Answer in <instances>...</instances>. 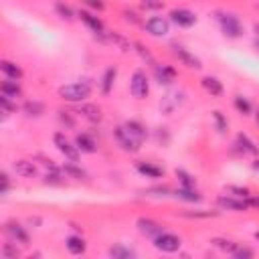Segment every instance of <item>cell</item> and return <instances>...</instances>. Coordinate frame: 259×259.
Listing matches in <instances>:
<instances>
[{
  "instance_id": "27",
  "label": "cell",
  "mask_w": 259,
  "mask_h": 259,
  "mask_svg": "<svg viewBox=\"0 0 259 259\" xmlns=\"http://www.w3.org/2000/svg\"><path fill=\"white\" fill-rule=\"evenodd\" d=\"M123 125H125V127H127V130H130V132H132V134H134V136L138 138V140H142V142L146 140V136H148V134H146V127H144V125H142L140 121L132 119V121H125Z\"/></svg>"
},
{
  "instance_id": "10",
  "label": "cell",
  "mask_w": 259,
  "mask_h": 259,
  "mask_svg": "<svg viewBox=\"0 0 259 259\" xmlns=\"http://www.w3.org/2000/svg\"><path fill=\"white\" fill-rule=\"evenodd\" d=\"M154 75H156V81L160 85H170L178 77L176 69L170 65H154Z\"/></svg>"
},
{
  "instance_id": "44",
  "label": "cell",
  "mask_w": 259,
  "mask_h": 259,
  "mask_svg": "<svg viewBox=\"0 0 259 259\" xmlns=\"http://www.w3.org/2000/svg\"><path fill=\"white\" fill-rule=\"evenodd\" d=\"M247 206L249 208H259V196H247Z\"/></svg>"
},
{
  "instance_id": "7",
  "label": "cell",
  "mask_w": 259,
  "mask_h": 259,
  "mask_svg": "<svg viewBox=\"0 0 259 259\" xmlns=\"http://www.w3.org/2000/svg\"><path fill=\"white\" fill-rule=\"evenodd\" d=\"M144 28H146L152 36H164V34L170 32V22H168L166 18H162V16H152V18H148V20L144 22Z\"/></svg>"
},
{
  "instance_id": "46",
  "label": "cell",
  "mask_w": 259,
  "mask_h": 259,
  "mask_svg": "<svg viewBox=\"0 0 259 259\" xmlns=\"http://www.w3.org/2000/svg\"><path fill=\"white\" fill-rule=\"evenodd\" d=\"M255 239H257V241H259V231H257V233H255Z\"/></svg>"
},
{
  "instance_id": "1",
  "label": "cell",
  "mask_w": 259,
  "mask_h": 259,
  "mask_svg": "<svg viewBox=\"0 0 259 259\" xmlns=\"http://www.w3.org/2000/svg\"><path fill=\"white\" fill-rule=\"evenodd\" d=\"M59 97L63 101L69 103H81L91 95V83L89 81H77V83H69V85H61L59 87Z\"/></svg>"
},
{
  "instance_id": "8",
  "label": "cell",
  "mask_w": 259,
  "mask_h": 259,
  "mask_svg": "<svg viewBox=\"0 0 259 259\" xmlns=\"http://www.w3.org/2000/svg\"><path fill=\"white\" fill-rule=\"evenodd\" d=\"M170 20L176 24V26H182V28H188L196 22V14L186 10V8H174L170 10Z\"/></svg>"
},
{
  "instance_id": "31",
  "label": "cell",
  "mask_w": 259,
  "mask_h": 259,
  "mask_svg": "<svg viewBox=\"0 0 259 259\" xmlns=\"http://www.w3.org/2000/svg\"><path fill=\"white\" fill-rule=\"evenodd\" d=\"M235 107H237V111L243 113V115H249V113H251V103H249L243 95H235Z\"/></svg>"
},
{
  "instance_id": "38",
  "label": "cell",
  "mask_w": 259,
  "mask_h": 259,
  "mask_svg": "<svg viewBox=\"0 0 259 259\" xmlns=\"http://www.w3.org/2000/svg\"><path fill=\"white\" fill-rule=\"evenodd\" d=\"M227 190H229V192H233L235 196H241V198H247V196H251L249 188H245V186H227Z\"/></svg>"
},
{
  "instance_id": "4",
  "label": "cell",
  "mask_w": 259,
  "mask_h": 259,
  "mask_svg": "<svg viewBox=\"0 0 259 259\" xmlns=\"http://www.w3.org/2000/svg\"><path fill=\"white\" fill-rule=\"evenodd\" d=\"M113 136H115L117 144L121 146V150H125V152H138V150H140V146H142V140H138V138H136V136H134L125 125L115 127Z\"/></svg>"
},
{
  "instance_id": "24",
  "label": "cell",
  "mask_w": 259,
  "mask_h": 259,
  "mask_svg": "<svg viewBox=\"0 0 259 259\" xmlns=\"http://www.w3.org/2000/svg\"><path fill=\"white\" fill-rule=\"evenodd\" d=\"M65 245H67L69 253H73V255H81V253H85V249H87L85 241H83L81 237H75V235H73V237H67Z\"/></svg>"
},
{
  "instance_id": "39",
  "label": "cell",
  "mask_w": 259,
  "mask_h": 259,
  "mask_svg": "<svg viewBox=\"0 0 259 259\" xmlns=\"http://www.w3.org/2000/svg\"><path fill=\"white\" fill-rule=\"evenodd\" d=\"M184 217L188 219H208V217H217V212H210V210H194V212H182Z\"/></svg>"
},
{
  "instance_id": "16",
  "label": "cell",
  "mask_w": 259,
  "mask_h": 259,
  "mask_svg": "<svg viewBox=\"0 0 259 259\" xmlns=\"http://www.w3.org/2000/svg\"><path fill=\"white\" fill-rule=\"evenodd\" d=\"M75 146L79 148V152H85V154H93L97 150V144L89 134H77L75 136Z\"/></svg>"
},
{
  "instance_id": "21",
  "label": "cell",
  "mask_w": 259,
  "mask_h": 259,
  "mask_svg": "<svg viewBox=\"0 0 259 259\" xmlns=\"http://www.w3.org/2000/svg\"><path fill=\"white\" fill-rule=\"evenodd\" d=\"M0 69H2V73H4L8 79H16V81L22 79V69H20L16 63H12V61H2V63H0Z\"/></svg>"
},
{
  "instance_id": "36",
  "label": "cell",
  "mask_w": 259,
  "mask_h": 259,
  "mask_svg": "<svg viewBox=\"0 0 259 259\" xmlns=\"http://www.w3.org/2000/svg\"><path fill=\"white\" fill-rule=\"evenodd\" d=\"M18 255H20V251L16 247H12L10 243H4V247H2V257L4 259H16Z\"/></svg>"
},
{
  "instance_id": "34",
  "label": "cell",
  "mask_w": 259,
  "mask_h": 259,
  "mask_svg": "<svg viewBox=\"0 0 259 259\" xmlns=\"http://www.w3.org/2000/svg\"><path fill=\"white\" fill-rule=\"evenodd\" d=\"M63 172H65V174H69L71 178H77V180L85 178V172H83L81 168H77L75 164H65V166H63Z\"/></svg>"
},
{
  "instance_id": "35",
  "label": "cell",
  "mask_w": 259,
  "mask_h": 259,
  "mask_svg": "<svg viewBox=\"0 0 259 259\" xmlns=\"http://www.w3.org/2000/svg\"><path fill=\"white\" fill-rule=\"evenodd\" d=\"M55 8H57V12H59V16H61V18H65V20H71V18H73V10H71L67 4L57 2V4H55Z\"/></svg>"
},
{
  "instance_id": "28",
  "label": "cell",
  "mask_w": 259,
  "mask_h": 259,
  "mask_svg": "<svg viewBox=\"0 0 259 259\" xmlns=\"http://www.w3.org/2000/svg\"><path fill=\"white\" fill-rule=\"evenodd\" d=\"M176 178H178V182H180L184 188H194V186H196V178H194L192 174H188L186 170H178V168H176Z\"/></svg>"
},
{
  "instance_id": "2",
  "label": "cell",
  "mask_w": 259,
  "mask_h": 259,
  "mask_svg": "<svg viewBox=\"0 0 259 259\" xmlns=\"http://www.w3.org/2000/svg\"><path fill=\"white\" fill-rule=\"evenodd\" d=\"M219 24H221V30L225 36L229 38H239L243 34V24L239 22V18L231 12H219Z\"/></svg>"
},
{
  "instance_id": "30",
  "label": "cell",
  "mask_w": 259,
  "mask_h": 259,
  "mask_svg": "<svg viewBox=\"0 0 259 259\" xmlns=\"http://www.w3.org/2000/svg\"><path fill=\"white\" fill-rule=\"evenodd\" d=\"M214 247H219V249H223V251H227V253H233L239 245L235 243V241H229V239H212L210 241Z\"/></svg>"
},
{
  "instance_id": "47",
  "label": "cell",
  "mask_w": 259,
  "mask_h": 259,
  "mask_svg": "<svg viewBox=\"0 0 259 259\" xmlns=\"http://www.w3.org/2000/svg\"><path fill=\"white\" fill-rule=\"evenodd\" d=\"M257 123H259V111H257Z\"/></svg>"
},
{
  "instance_id": "45",
  "label": "cell",
  "mask_w": 259,
  "mask_h": 259,
  "mask_svg": "<svg viewBox=\"0 0 259 259\" xmlns=\"http://www.w3.org/2000/svg\"><path fill=\"white\" fill-rule=\"evenodd\" d=\"M123 16H125L127 20H132V22H138V16H136V12H127V10H123Z\"/></svg>"
},
{
  "instance_id": "40",
  "label": "cell",
  "mask_w": 259,
  "mask_h": 259,
  "mask_svg": "<svg viewBox=\"0 0 259 259\" xmlns=\"http://www.w3.org/2000/svg\"><path fill=\"white\" fill-rule=\"evenodd\" d=\"M164 6V2L162 0H144L142 2V8H146V10H158V8H162Z\"/></svg>"
},
{
  "instance_id": "33",
  "label": "cell",
  "mask_w": 259,
  "mask_h": 259,
  "mask_svg": "<svg viewBox=\"0 0 259 259\" xmlns=\"http://www.w3.org/2000/svg\"><path fill=\"white\" fill-rule=\"evenodd\" d=\"M109 255H111V257L130 259V257H134L136 253H134V251H130V249H125V247H121V245H117V247H111V249H109Z\"/></svg>"
},
{
  "instance_id": "32",
  "label": "cell",
  "mask_w": 259,
  "mask_h": 259,
  "mask_svg": "<svg viewBox=\"0 0 259 259\" xmlns=\"http://www.w3.org/2000/svg\"><path fill=\"white\" fill-rule=\"evenodd\" d=\"M212 119H214V123H217V130H219L221 134H225L227 127H229V121L225 119V115H223L219 109H214V111H212Z\"/></svg>"
},
{
  "instance_id": "19",
  "label": "cell",
  "mask_w": 259,
  "mask_h": 259,
  "mask_svg": "<svg viewBox=\"0 0 259 259\" xmlns=\"http://www.w3.org/2000/svg\"><path fill=\"white\" fill-rule=\"evenodd\" d=\"M202 87L206 93H210L212 97H221L223 95V83L217 77H204L202 79Z\"/></svg>"
},
{
  "instance_id": "13",
  "label": "cell",
  "mask_w": 259,
  "mask_h": 259,
  "mask_svg": "<svg viewBox=\"0 0 259 259\" xmlns=\"http://www.w3.org/2000/svg\"><path fill=\"white\" fill-rule=\"evenodd\" d=\"M4 231H6V235H8L10 241H16L20 245H28V235H26V231L18 223H6L4 225Z\"/></svg>"
},
{
  "instance_id": "12",
  "label": "cell",
  "mask_w": 259,
  "mask_h": 259,
  "mask_svg": "<svg viewBox=\"0 0 259 259\" xmlns=\"http://www.w3.org/2000/svg\"><path fill=\"white\" fill-rule=\"evenodd\" d=\"M182 97H184V93H178V91H170V93H166V95L162 97V101H160V109H162L164 113H172L174 109L180 107Z\"/></svg>"
},
{
  "instance_id": "18",
  "label": "cell",
  "mask_w": 259,
  "mask_h": 259,
  "mask_svg": "<svg viewBox=\"0 0 259 259\" xmlns=\"http://www.w3.org/2000/svg\"><path fill=\"white\" fill-rule=\"evenodd\" d=\"M79 113L85 117V119H89L91 123H97V121H101V109H99V105H93V103H85V105H81L79 107Z\"/></svg>"
},
{
  "instance_id": "26",
  "label": "cell",
  "mask_w": 259,
  "mask_h": 259,
  "mask_svg": "<svg viewBox=\"0 0 259 259\" xmlns=\"http://www.w3.org/2000/svg\"><path fill=\"white\" fill-rule=\"evenodd\" d=\"M174 196H178L182 200H188V202H200L202 200V194H198L194 188H184V186H180L178 190H174Z\"/></svg>"
},
{
  "instance_id": "29",
  "label": "cell",
  "mask_w": 259,
  "mask_h": 259,
  "mask_svg": "<svg viewBox=\"0 0 259 259\" xmlns=\"http://www.w3.org/2000/svg\"><path fill=\"white\" fill-rule=\"evenodd\" d=\"M22 109H24V113L30 115V117H38V115L45 111L42 103H38V101H26V103L22 105Z\"/></svg>"
},
{
  "instance_id": "11",
  "label": "cell",
  "mask_w": 259,
  "mask_h": 259,
  "mask_svg": "<svg viewBox=\"0 0 259 259\" xmlns=\"http://www.w3.org/2000/svg\"><path fill=\"white\" fill-rule=\"evenodd\" d=\"M217 206L225 208V210H233V212H245L249 208L247 200H239V198H231V196H219L217 198Z\"/></svg>"
},
{
  "instance_id": "22",
  "label": "cell",
  "mask_w": 259,
  "mask_h": 259,
  "mask_svg": "<svg viewBox=\"0 0 259 259\" xmlns=\"http://www.w3.org/2000/svg\"><path fill=\"white\" fill-rule=\"evenodd\" d=\"M0 93L6 97H18L20 95V83L16 79L6 77V81H2V85H0Z\"/></svg>"
},
{
  "instance_id": "6",
  "label": "cell",
  "mask_w": 259,
  "mask_h": 259,
  "mask_svg": "<svg viewBox=\"0 0 259 259\" xmlns=\"http://www.w3.org/2000/svg\"><path fill=\"white\" fill-rule=\"evenodd\" d=\"M53 142H55L57 150H59L67 160H71V162H77V160H79V148H77V146H73V144L65 138V134L57 132V134L53 136Z\"/></svg>"
},
{
  "instance_id": "15",
  "label": "cell",
  "mask_w": 259,
  "mask_h": 259,
  "mask_svg": "<svg viewBox=\"0 0 259 259\" xmlns=\"http://www.w3.org/2000/svg\"><path fill=\"white\" fill-rule=\"evenodd\" d=\"M136 170L146 178H162L164 176V170L152 162H136Z\"/></svg>"
},
{
  "instance_id": "14",
  "label": "cell",
  "mask_w": 259,
  "mask_h": 259,
  "mask_svg": "<svg viewBox=\"0 0 259 259\" xmlns=\"http://www.w3.org/2000/svg\"><path fill=\"white\" fill-rule=\"evenodd\" d=\"M138 229H140V233H144L146 237H158L164 229H162V225L160 223H156V221H152V219H140L138 221Z\"/></svg>"
},
{
  "instance_id": "3",
  "label": "cell",
  "mask_w": 259,
  "mask_h": 259,
  "mask_svg": "<svg viewBox=\"0 0 259 259\" xmlns=\"http://www.w3.org/2000/svg\"><path fill=\"white\" fill-rule=\"evenodd\" d=\"M130 93H132L136 99H146V97H148V93H150V83H148L146 71L136 69V71L132 73V79H130Z\"/></svg>"
},
{
  "instance_id": "37",
  "label": "cell",
  "mask_w": 259,
  "mask_h": 259,
  "mask_svg": "<svg viewBox=\"0 0 259 259\" xmlns=\"http://www.w3.org/2000/svg\"><path fill=\"white\" fill-rule=\"evenodd\" d=\"M10 99H12V97H6V95H2V97H0V107H2L6 113L16 111V103H12Z\"/></svg>"
},
{
  "instance_id": "9",
  "label": "cell",
  "mask_w": 259,
  "mask_h": 259,
  "mask_svg": "<svg viewBox=\"0 0 259 259\" xmlns=\"http://www.w3.org/2000/svg\"><path fill=\"white\" fill-rule=\"evenodd\" d=\"M172 53H174V57L182 63V65H186L188 69H200L202 65H200V61L194 57V55H190L184 47H180V45H172Z\"/></svg>"
},
{
  "instance_id": "25",
  "label": "cell",
  "mask_w": 259,
  "mask_h": 259,
  "mask_svg": "<svg viewBox=\"0 0 259 259\" xmlns=\"http://www.w3.org/2000/svg\"><path fill=\"white\" fill-rule=\"evenodd\" d=\"M115 77H117V69H115V67H109V69L103 73V77H101V93H105V95H107V93L111 91Z\"/></svg>"
},
{
  "instance_id": "17",
  "label": "cell",
  "mask_w": 259,
  "mask_h": 259,
  "mask_svg": "<svg viewBox=\"0 0 259 259\" xmlns=\"http://www.w3.org/2000/svg\"><path fill=\"white\" fill-rule=\"evenodd\" d=\"M79 18H81L93 32H103V22H101V18H97L93 12H89V10H79Z\"/></svg>"
},
{
  "instance_id": "5",
  "label": "cell",
  "mask_w": 259,
  "mask_h": 259,
  "mask_svg": "<svg viewBox=\"0 0 259 259\" xmlns=\"http://www.w3.org/2000/svg\"><path fill=\"white\" fill-rule=\"evenodd\" d=\"M180 237H176V235H172V233H160L158 237H154V247L158 249V251H162V253H176L178 249H180Z\"/></svg>"
},
{
  "instance_id": "41",
  "label": "cell",
  "mask_w": 259,
  "mask_h": 259,
  "mask_svg": "<svg viewBox=\"0 0 259 259\" xmlns=\"http://www.w3.org/2000/svg\"><path fill=\"white\" fill-rule=\"evenodd\" d=\"M233 255H235V257H253V251L247 249V247H237V249L233 251Z\"/></svg>"
},
{
  "instance_id": "20",
  "label": "cell",
  "mask_w": 259,
  "mask_h": 259,
  "mask_svg": "<svg viewBox=\"0 0 259 259\" xmlns=\"http://www.w3.org/2000/svg\"><path fill=\"white\" fill-rule=\"evenodd\" d=\"M243 154H259V148L255 146V142H251L245 134H237V144H235Z\"/></svg>"
},
{
  "instance_id": "23",
  "label": "cell",
  "mask_w": 259,
  "mask_h": 259,
  "mask_svg": "<svg viewBox=\"0 0 259 259\" xmlns=\"http://www.w3.org/2000/svg\"><path fill=\"white\" fill-rule=\"evenodd\" d=\"M14 170H16V174L22 176V178H30V176L36 174L34 164L28 162V160H16V162H14Z\"/></svg>"
},
{
  "instance_id": "43",
  "label": "cell",
  "mask_w": 259,
  "mask_h": 259,
  "mask_svg": "<svg viewBox=\"0 0 259 259\" xmlns=\"http://www.w3.org/2000/svg\"><path fill=\"white\" fill-rule=\"evenodd\" d=\"M87 6H91L93 10H103V2L101 0H83Z\"/></svg>"
},
{
  "instance_id": "42",
  "label": "cell",
  "mask_w": 259,
  "mask_h": 259,
  "mask_svg": "<svg viewBox=\"0 0 259 259\" xmlns=\"http://www.w3.org/2000/svg\"><path fill=\"white\" fill-rule=\"evenodd\" d=\"M0 180H2V190H0V192H2V194H6V192H8V188H10V178H8V174H6V172H2V174H0Z\"/></svg>"
}]
</instances>
